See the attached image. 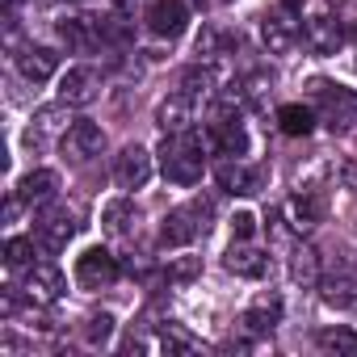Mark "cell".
I'll use <instances>...</instances> for the list:
<instances>
[{"label":"cell","instance_id":"74e56055","mask_svg":"<svg viewBox=\"0 0 357 357\" xmlns=\"http://www.w3.org/2000/svg\"><path fill=\"white\" fill-rule=\"evenodd\" d=\"M286 5H290V9H298V0H286Z\"/></svg>","mask_w":357,"mask_h":357},{"label":"cell","instance_id":"1f68e13d","mask_svg":"<svg viewBox=\"0 0 357 357\" xmlns=\"http://www.w3.org/2000/svg\"><path fill=\"white\" fill-rule=\"evenodd\" d=\"M160 349H168V353H194V349H198V340H194L185 328L164 324V328H160Z\"/></svg>","mask_w":357,"mask_h":357},{"label":"cell","instance_id":"52a82bcc","mask_svg":"<svg viewBox=\"0 0 357 357\" xmlns=\"http://www.w3.org/2000/svg\"><path fill=\"white\" fill-rule=\"evenodd\" d=\"M118 257L109 252V248H89L80 261H76V282H80V290H105V286H114L118 282Z\"/></svg>","mask_w":357,"mask_h":357},{"label":"cell","instance_id":"ba28073f","mask_svg":"<svg viewBox=\"0 0 357 357\" xmlns=\"http://www.w3.org/2000/svg\"><path fill=\"white\" fill-rule=\"evenodd\" d=\"M143 22L155 38H181L185 26H190V5L185 0H151Z\"/></svg>","mask_w":357,"mask_h":357},{"label":"cell","instance_id":"277c9868","mask_svg":"<svg viewBox=\"0 0 357 357\" xmlns=\"http://www.w3.org/2000/svg\"><path fill=\"white\" fill-rule=\"evenodd\" d=\"M315 97H319L324 122L332 130H353L357 126V93H349L340 84H328V80H315Z\"/></svg>","mask_w":357,"mask_h":357},{"label":"cell","instance_id":"7a4b0ae2","mask_svg":"<svg viewBox=\"0 0 357 357\" xmlns=\"http://www.w3.org/2000/svg\"><path fill=\"white\" fill-rule=\"evenodd\" d=\"M211 215H215L211 198H194L190 206L168 211L164 223H160V244H164V248H185V244H194V240L206 231V219H211Z\"/></svg>","mask_w":357,"mask_h":357},{"label":"cell","instance_id":"8992f818","mask_svg":"<svg viewBox=\"0 0 357 357\" xmlns=\"http://www.w3.org/2000/svg\"><path fill=\"white\" fill-rule=\"evenodd\" d=\"M282 215H286L290 231L307 236V231H315V227L324 223V215H328V198H324L319 190H298V194H290V198H286Z\"/></svg>","mask_w":357,"mask_h":357},{"label":"cell","instance_id":"7c38bea8","mask_svg":"<svg viewBox=\"0 0 357 357\" xmlns=\"http://www.w3.org/2000/svg\"><path fill=\"white\" fill-rule=\"evenodd\" d=\"M303 43H307L311 55H336L340 43H344V26H340L332 13H315V17H307V26H303Z\"/></svg>","mask_w":357,"mask_h":357},{"label":"cell","instance_id":"3957f363","mask_svg":"<svg viewBox=\"0 0 357 357\" xmlns=\"http://www.w3.org/2000/svg\"><path fill=\"white\" fill-rule=\"evenodd\" d=\"M59 151H63L68 164L80 168V164H89V160H97V155L105 151V130H101L97 122H89V118H76V122L63 130Z\"/></svg>","mask_w":357,"mask_h":357},{"label":"cell","instance_id":"d6a6232c","mask_svg":"<svg viewBox=\"0 0 357 357\" xmlns=\"http://www.w3.org/2000/svg\"><path fill=\"white\" fill-rule=\"evenodd\" d=\"M101 34H105V43H130L135 26L122 13H109V17H101Z\"/></svg>","mask_w":357,"mask_h":357},{"label":"cell","instance_id":"9c48e42d","mask_svg":"<svg viewBox=\"0 0 357 357\" xmlns=\"http://www.w3.org/2000/svg\"><path fill=\"white\" fill-rule=\"evenodd\" d=\"M114 181H118V190H143L151 181V151L139 143L122 147L114 155Z\"/></svg>","mask_w":357,"mask_h":357},{"label":"cell","instance_id":"2e32d148","mask_svg":"<svg viewBox=\"0 0 357 357\" xmlns=\"http://www.w3.org/2000/svg\"><path fill=\"white\" fill-rule=\"evenodd\" d=\"M223 265H227V273H236V278H265V273H269V252L257 248V244H248V240H236V244L227 248Z\"/></svg>","mask_w":357,"mask_h":357},{"label":"cell","instance_id":"d4e9b609","mask_svg":"<svg viewBox=\"0 0 357 357\" xmlns=\"http://www.w3.org/2000/svg\"><path fill=\"white\" fill-rule=\"evenodd\" d=\"M68 122H76V118L68 114V101H59V105H43V109L34 114V126H30V143H38L43 135L68 130Z\"/></svg>","mask_w":357,"mask_h":357},{"label":"cell","instance_id":"603a6c76","mask_svg":"<svg viewBox=\"0 0 357 357\" xmlns=\"http://www.w3.org/2000/svg\"><path fill=\"white\" fill-rule=\"evenodd\" d=\"M101 227H105L109 236H130V231L139 227V206H135L130 198H114V202L101 211Z\"/></svg>","mask_w":357,"mask_h":357},{"label":"cell","instance_id":"6da1fadb","mask_svg":"<svg viewBox=\"0 0 357 357\" xmlns=\"http://www.w3.org/2000/svg\"><path fill=\"white\" fill-rule=\"evenodd\" d=\"M160 168L172 185H198L202 181V168H206V155H202V139L194 130H181V135H164L160 143Z\"/></svg>","mask_w":357,"mask_h":357},{"label":"cell","instance_id":"ac0fdd59","mask_svg":"<svg viewBox=\"0 0 357 357\" xmlns=\"http://www.w3.org/2000/svg\"><path fill=\"white\" fill-rule=\"evenodd\" d=\"M17 194H22L26 206H51L55 194H59V176L51 168H34V172H26L17 181Z\"/></svg>","mask_w":357,"mask_h":357},{"label":"cell","instance_id":"ffe728a7","mask_svg":"<svg viewBox=\"0 0 357 357\" xmlns=\"http://www.w3.org/2000/svg\"><path fill=\"white\" fill-rule=\"evenodd\" d=\"M219 190H227V194H236V198H248V194H257L261 190V172L257 168H248V164H240V160H227V164H219Z\"/></svg>","mask_w":357,"mask_h":357},{"label":"cell","instance_id":"d590c367","mask_svg":"<svg viewBox=\"0 0 357 357\" xmlns=\"http://www.w3.org/2000/svg\"><path fill=\"white\" fill-rule=\"evenodd\" d=\"M13 311H17V294H13V286L5 290V319H13Z\"/></svg>","mask_w":357,"mask_h":357},{"label":"cell","instance_id":"9a60e30c","mask_svg":"<svg viewBox=\"0 0 357 357\" xmlns=\"http://www.w3.org/2000/svg\"><path fill=\"white\" fill-rule=\"evenodd\" d=\"M72 236H76V215H72L68 206H47V211L38 215V244H43L47 252L68 248Z\"/></svg>","mask_w":357,"mask_h":357},{"label":"cell","instance_id":"5bb4252c","mask_svg":"<svg viewBox=\"0 0 357 357\" xmlns=\"http://www.w3.org/2000/svg\"><path fill=\"white\" fill-rule=\"evenodd\" d=\"M206 143L215 155H227V160H240L248 151V130L240 118H211V130H206Z\"/></svg>","mask_w":357,"mask_h":357},{"label":"cell","instance_id":"30bf717a","mask_svg":"<svg viewBox=\"0 0 357 357\" xmlns=\"http://www.w3.org/2000/svg\"><path fill=\"white\" fill-rule=\"evenodd\" d=\"M59 38L68 43V51L89 55L97 43H105L101 17H97V13H68V17H59Z\"/></svg>","mask_w":357,"mask_h":357},{"label":"cell","instance_id":"8fae6325","mask_svg":"<svg viewBox=\"0 0 357 357\" xmlns=\"http://www.w3.org/2000/svg\"><path fill=\"white\" fill-rule=\"evenodd\" d=\"M26 298L34 303V307H51V303H59L63 298V290H68V282H63V273H59V265H30L26 269Z\"/></svg>","mask_w":357,"mask_h":357},{"label":"cell","instance_id":"5b68a950","mask_svg":"<svg viewBox=\"0 0 357 357\" xmlns=\"http://www.w3.org/2000/svg\"><path fill=\"white\" fill-rule=\"evenodd\" d=\"M319 298L328 307H353L357 303V257H340L319 278Z\"/></svg>","mask_w":357,"mask_h":357},{"label":"cell","instance_id":"e0dca14e","mask_svg":"<svg viewBox=\"0 0 357 357\" xmlns=\"http://www.w3.org/2000/svg\"><path fill=\"white\" fill-rule=\"evenodd\" d=\"M194 109H198V101H194V97H185V93H172L168 101H160V109H155V122H160V130H164V135H181V130H190V122H194Z\"/></svg>","mask_w":357,"mask_h":357},{"label":"cell","instance_id":"4dcf8cb0","mask_svg":"<svg viewBox=\"0 0 357 357\" xmlns=\"http://www.w3.org/2000/svg\"><path fill=\"white\" fill-rule=\"evenodd\" d=\"M198 273H202V257H176V261H168V269H164V278H168L172 286H190Z\"/></svg>","mask_w":357,"mask_h":357},{"label":"cell","instance_id":"44dd1931","mask_svg":"<svg viewBox=\"0 0 357 357\" xmlns=\"http://www.w3.org/2000/svg\"><path fill=\"white\" fill-rule=\"evenodd\" d=\"M55 68H59V55H55L51 47H26V51L17 55V72H22L30 84H47V80L55 76Z\"/></svg>","mask_w":357,"mask_h":357},{"label":"cell","instance_id":"d6986e66","mask_svg":"<svg viewBox=\"0 0 357 357\" xmlns=\"http://www.w3.org/2000/svg\"><path fill=\"white\" fill-rule=\"evenodd\" d=\"M261 43H265L269 55H286V51H294L298 30H294L290 17H282V13H265V17H261Z\"/></svg>","mask_w":357,"mask_h":357},{"label":"cell","instance_id":"484cf974","mask_svg":"<svg viewBox=\"0 0 357 357\" xmlns=\"http://www.w3.org/2000/svg\"><path fill=\"white\" fill-rule=\"evenodd\" d=\"M269 84H273V76H269V72H248V76H244V80H236L231 89L240 93L244 109H257V105H265V97H269Z\"/></svg>","mask_w":357,"mask_h":357},{"label":"cell","instance_id":"8d00e7d4","mask_svg":"<svg viewBox=\"0 0 357 357\" xmlns=\"http://www.w3.org/2000/svg\"><path fill=\"white\" fill-rule=\"evenodd\" d=\"M114 5H118V9H126V5H130V0H114Z\"/></svg>","mask_w":357,"mask_h":357},{"label":"cell","instance_id":"e575fe53","mask_svg":"<svg viewBox=\"0 0 357 357\" xmlns=\"http://www.w3.org/2000/svg\"><path fill=\"white\" fill-rule=\"evenodd\" d=\"M231 231H236V240H252V231H257V219H252L248 211H240V215L231 219Z\"/></svg>","mask_w":357,"mask_h":357},{"label":"cell","instance_id":"4fadbf2b","mask_svg":"<svg viewBox=\"0 0 357 357\" xmlns=\"http://www.w3.org/2000/svg\"><path fill=\"white\" fill-rule=\"evenodd\" d=\"M97 93H101V72L89 63L68 68L59 80V101H68V105H89V101H97Z\"/></svg>","mask_w":357,"mask_h":357},{"label":"cell","instance_id":"cb8c5ba5","mask_svg":"<svg viewBox=\"0 0 357 357\" xmlns=\"http://www.w3.org/2000/svg\"><path fill=\"white\" fill-rule=\"evenodd\" d=\"M215 89H219V72H215V63H206V59H198V63L181 76V93L194 97V101L215 97Z\"/></svg>","mask_w":357,"mask_h":357},{"label":"cell","instance_id":"7402d4cb","mask_svg":"<svg viewBox=\"0 0 357 357\" xmlns=\"http://www.w3.org/2000/svg\"><path fill=\"white\" fill-rule=\"evenodd\" d=\"M278 319H282V298L278 294H261L248 311H244V332H252V336H269L273 328H278Z\"/></svg>","mask_w":357,"mask_h":357},{"label":"cell","instance_id":"836d02e7","mask_svg":"<svg viewBox=\"0 0 357 357\" xmlns=\"http://www.w3.org/2000/svg\"><path fill=\"white\" fill-rule=\"evenodd\" d=\"M84 336H89V344H105V340L114 336V315H109V311H101V315H89V324H84Z\"/></svg>","mask_w":357,"mask_h":357},{"label":"cell","instance_id":"83f0119b","mask_svg":"<svg viewBox=\"0 0 357 357\" xmlns=\"http://www.w3.org/2000/svg\"><path fill=\"white\" fill-rule=\"evenodd\" d=\"M290 278L298 282V286H319V252L315 248H298L294 252V261H290Z\"/></svg>","mask_w":357,"mask_h":357},{"label":"cell","instance_id":"4316f807","mask_svg":"<svg viewBox=\"0 0 357 357\" xmlns=\"http://www.w3.org/2000/svg\"><path fill=\"white\" fill-rule=\"evenodd\" d=\"M278 126H282V135H311L315 130V114L307 109V105H282L278 109Z\"/></svg>","mask_w":357,"mask_h":357},{"label":"cell","instance_id":"f1b7e54d","mask_svg":"<svg viewBox=\"0 0 357 357\" xmlns=\"http://www.w3.org/2000/svg\"><path fill=\"white\" fill-rule=\"evenodd\" d=\"M315 344L324 353H357V332L353 328H324L315 336Z\"/></svg>","mask_w":357,"mask_h":357},{"label":"cell","instance_id":"f546056e","mask_svg":"<svg viewBox=\"0 0 357 357\" xmlns=\"http://www.w3.org/2000/svg\"><path fill=\"white\" fill-rule=\"evenodd\" d=\"M5 265H9V269H30V265H34V240L9 236V240H5Z\"/></svg>","mask_w":357,"mask_h":357}]
</instances>
